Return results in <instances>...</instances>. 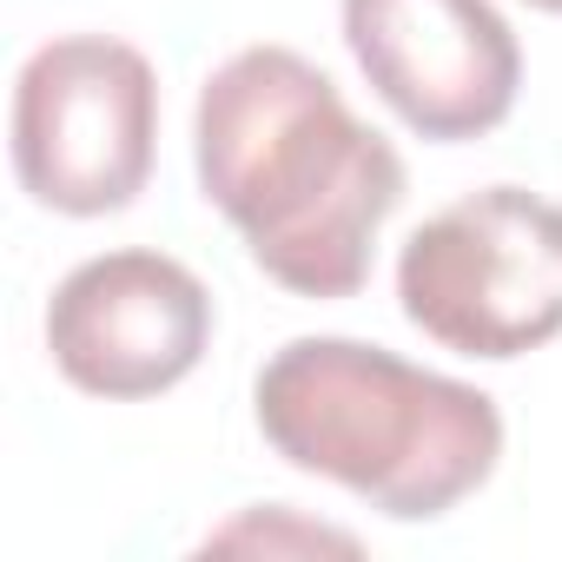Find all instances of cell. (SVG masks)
Masks as SVG:
<instances>
[{"label":"cell","mask_w":562,"mask_h":562,"mask_svg":"<svg viewBox=\"0 0 562 562\" xmlns=\"http://www.w3.org/2000/svg\"><path fill=\"white\" fill-rule=\"evenodd\" d=\"M251 411L292 470L351 490L391 522L450 516L503 457V411L490 391L364 338H292L271 351Z\"/></svg>","instance_id":"obj_2"},{"label":"cell","mask_w":562,"mask_h":562,"mask_svg":"<svg viewBox=\"0 0 562 562\" xmlns=\"http://www.w3.org/2000/svg\"><path fill=\"white\" fill-rule=\"evenodd\" d=\"M529 8H536V14H562V0H529Z\"/></svg>","instance_id":"obj_7"},{"label":"cell","mask_w":562,"mask_h":562,"mask_svg":"<svg viewBox=\"0 0 562 562\" xmlns=\"http://www.w3.org/2000/svg\"><path fill=\"white\" fill-rule=\"evenodd\" d=\"M212 345V292L166 251H100L74 265L47 305L54 371L106 404H139L199 371Z\"/></svg>","instance_id":"obj_5"},{"label":"cell","mask_w":562,"mask_h":562,"mask_svg":"<svg viewBox=\"0 0 562 562\" xmlns=\"http://www.w3.org/2000/svg\"><path fill=\"white\" fill-rule=\"evenodd\" d=\"M159 74L113 34H60L14 80L21 192L67 218L126 212L153 179Z\"/></svg>","instance_id":"obj_4"},{"label":"cell","mask_w":562,"mask_h":562,"mask_svg":"<svg viewBox=\"0 0 562 562\" xmlns=\"http://www.w3.org/2000/svg\"><path fill=\"white\" fill-rule=\"evenodd\" d=\"M404 318L483 364L562 338V205L529 186H483L424 218L397 251Z\"/></svg>","instance_id":"obj_3"},{"label":"cell","mask_w":562,"mask_h":562,"mask_svg":"<svg viewBox=\"0 0 562 562\" xmlns=\"http://www.w3.org/2000/svg\"><path fill=\"white\" fill-rule=\"evenodd\" d=\"M192 166L251 265L318 305L364 292L378 232L411 192L404 153L292 47H245L199 87Z\"/></svg>","instance_id":"obj_1"},{"label":"cell","mask_w":562,"mask_h":562,"mask_svg":"<svg viewBox=\"0 0 562 562\" xmlns=\"http://www.w3.org/2000/svg\"><path fill=\"white\" fill-rule=\"evenodd\" d=\"M345 47L371 93L437 146L509 120L522 47L490 0H345Z\"/></svg>","instance_id":"obj_6"}]
</instances>
